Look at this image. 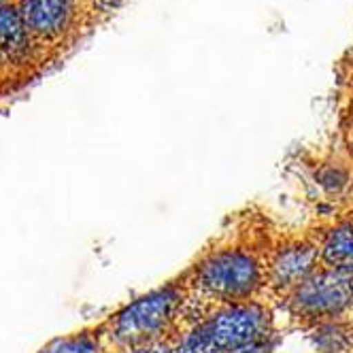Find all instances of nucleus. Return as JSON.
<instances>
[{"mask_svg": "<svg viewBox=\"0 0 353 353\" xmlns=\"http://www.w3.org/2000/svg\"><path fill=\"white\" fill-rule=\"evenodd\" d=\"M321 266L353 276V219H341L315 234Z\"/></svg>", "mask_w": 353, "mask_h": 353, "instance_id": "nucleus-7", "label": "nucleus"}, {"mask_svg": "<svg viewBox=\"0 0 353 353\" xmlns=\"http://www.w3.org/2000/svg\"><path fill=\"white\" fill-rule=\"evenodd\" d=\"M315 353H353V319L341 317L307 327Z\"/></svg>", "mask_w": 353, "mask_h": 353, "instance_id": "nucleus-8", "label": "nucleus"}, {"mask_svg": "<svg viewBox=\"0 0 353 353\" xmlns=\"http://www.w3.org/2000/svg\"><path fill=\"white\" fill-rule=\"evenodd\" d=\"M174 345L179 349V353H225L221 351L200 327V323L188 325L174 336Z\"/></svg>", "mask_w": 353, "mask_h": 353, "instance_id": "nucleus-10", "label": "nucleus"}, {"mask_svg": "<svg viewBox=\"0 0 353 353\" xmlns=\"http://www.w3.org/2000/svg\"><path fill=\"white\" fill-rule=\"evenodd\" d=\"M319 266L321 254L315 234L288 236L272 243L266 262V294L283 302Z\"/></svg>", "mask_w": 353, "mask_h": 353, "instance_id": "nucleus-5", "label": "nucleus"}, {"mask_svg": "<svg viewBox=\"0 0 353 353\" xmlns=\"http://www.w3.org/2000/svg\"><path fill=\"white\" fill-rule=\"evenodd\" d=\"M39 72L30 34L13 3L0 11V92L26 83Z\"/></svg>", "mask_w": 353, "mask_h": 353, "instance_id": "nucleus-6", "label": "nucleus"}, {"mask_svg": "<svg viewBox=\"0 0 353 353\" xmlns=\"http://www.w3.org/2000/svg\"><path fill=\"white\" fill-rule=\"evenodd\" d=\"M23 19L39 70L64 56L96 13L113 11L117 0H15Z\"/></svg>", "mask_w": 353, "mask_h": 353, "instance_id": "nucleus-3", "label": "nucleus"}, {"mask_svg": "<svg viewBox=\"0 0 353 353\" xmlns=\"http://www.w3.org/2000/svg\"><path fill=\"white\" fill-rule=\"evenodd\" d=\"M270 245L249 236H225L205 249L183 272L188 288L185 327L203 321L213 309L262 300Z\"/></svg>", "mask_w": 353, "mask_h": 353, "instance_id": "nucleus-1", "label": "nucleus"}, {"mask_svg": "<svg viewBox=\"0 0 353 353\" xmlns=\"http://www.w3.org/2000/svg\"><path fill=\"white\" fill-rule=\"evenodd\" d=\"M188 288L183 274L128 302L100 323L107 353H137L170 341L185 327Z\"/></svg>", "mask_w": 353, "mask_h": 353, "instance_id": "nucleus-2", "label": "nucleus"}, {"mask_svg": "<svg viewBox=\"0 0 353 353\" xmlns=\"http://www.w3.org/2000/svg\"><path fill=\"white\" fill-rule=\"evenodd\" d=\"M137 353H179V349H176L174 345V339L170 341H164V343H156V345H151V347H145Z\"/></svg>", "mask_w": 353, "mask_h": 353, "instance_id": "nucleus-13", "label": "nucleus"}, {"mask_svg": "<svg viewBox=\"0 0 353 353\" xmlns=\"http://www.w3.org/2000/svg\"><path fill=\"white\" fill-rule=\"evenodd\" d=\"M315 179L323 192L341 196L351 185V168L345 164H321L319 170H315Z\"/></svg>", "mask_w": 353, "mask_h": 353, "instance_id": "nucleus-11", "label": "nucleus"}, {"mask_svg": "<svg viewBox=\"0 0 353 353\" xmlns=\"http://www.w3.org/2000/svg\"><path fill=\"white\" fill-rule=\"evenodd\" d=\"M15 0H0V11H3L5 7H9V5H13Z\"/></svg>", "mask_w": 353, "mask_h": 353, "instance_id": "nucleus-15", "label": "nucleus"}, {"mask_svg": "<svg viewBox=\"0 0 353 353\" xmlns=\"http://www.w3.org/2000/svg\"><path fill=\"white\" fill-rule=\"evenodd\" d=\"M345 141H347L349 156H351V160H353V113H351V121H349L347 130H345Z\"/></svg>", "mask_w": 353, "mask_h": 353, "instance_id": "nucleus-14", "label": "nucleus"}, {"mask_svg": "<svg viewBox=\"0 0 353 353\" xmlns=\"http://www.w3.org/2000/svg\"><path fill=\"white\" fill-rule=\"evenodd\" d=\"M41 353H107V347L100 334V325H96L92 330H81L49 343Z\"/></svg>", "mask_w": 353, "mask_h": 353, "instance_id": "nucleus-9", "label": "nucleus"}, {"mask_svg": "<svg viewBox=\"0 0 353 353\" xmlns=\"http://www.w3.org/2000/svg\"><path fill=\"white\" fill-rule=\"evenodd\" d=\"M276 349V336L274 339H268V341H260V343H254L249 347H243L234 353H274Z\"/></svg>", "mask_w": 353, "mask_h": 353, "instance_id": "nucleus-12", "label": "nucleus"}, {"mask_svg": "<svg viewBox=\"0 0 353 353\" xmlns=\"http://www.w3.org/2000/svg\"><path fill=\"white\" fill-rule=\"evenodd\" d=\"M198 323L225 353H234L243 347L276 336L274 313L264 298L213 309Z\"/></svg>", "mask_w": 353, "mask_h": 353, "instance_id": "nucleus-4", "label": "nucleus"}]
</instances>
